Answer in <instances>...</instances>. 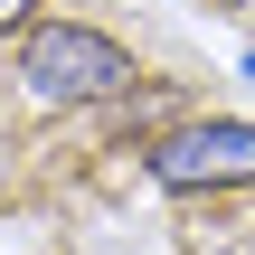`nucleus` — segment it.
Wrapping results in <instances>:
<instances>
[{"label": "nucleus", "mask_w": 255, "mask_h": 255, "mask_svg": "<svg viewBox=\"0 0 255 255\" xmlns=\"http://www.w3.org/2000/svg\"><path fill=\"white\" fill-rule=\"evenodd\" d=\"M246 76H255V57H246Z\"/></svg>", "instance_id": "obj_5"}, {"label": "nucleus", "mask_w": 255, "mask_h": 255, "mask_svg": "<svg viewBox=\"0 0 255 255\" xmlns=\"http://www.w3.org/2000/svg\"><path fill=\"white\" fill-rule=\"evenodd\" d=\"M142 170L161 180V189H180V199H218V189H246L255 180V123L246 114H189V123H170V132H151L142 142Z\"/></svg>", "instance_id": "obj_2"}, {"label": "nucleus", "mask_w": 255, "mask_h": 255, "mask_svg": "<svg viewBox=\"0 0 255 255\" xmlns=\"http://www.w3.org/2000/svg\"><path fill=\"white\" fill-rule=\"evenodd\" d=\"M227 9H255V0H227Z\"/></svg>", "instance_id": "obj_4"}, {"label": "nucleus", "mask_w": 255, "mask_h": 255, "mask_svg": "<svg viewBox=\"0 0 255 255\" xmlns=\"http://www.w3.org/2000/svg\"><path fill=\"white\" fill-rule=\"evenodd\" d=\"M132 76H142V66H132V47H123V38H104V28H85V19H38V28H28V47H19V85H28V104H47V114L114 104Z\"/></svg>", "instance_id": "obj_1"}, {"label": "nucleus", "mask_w": 255, "mask_h": 255, "mask_svg": "<svg viewBox=\"0 0 255 255\" xmlns=\"http://www.w3.org/2000/svg\"><path fill=\"white\" fill-rule=\"evenodd\" d=\"M9 28H38V0H0V38Z\"/></svg>", "instance_id": "obj_3"}]
</instances>
